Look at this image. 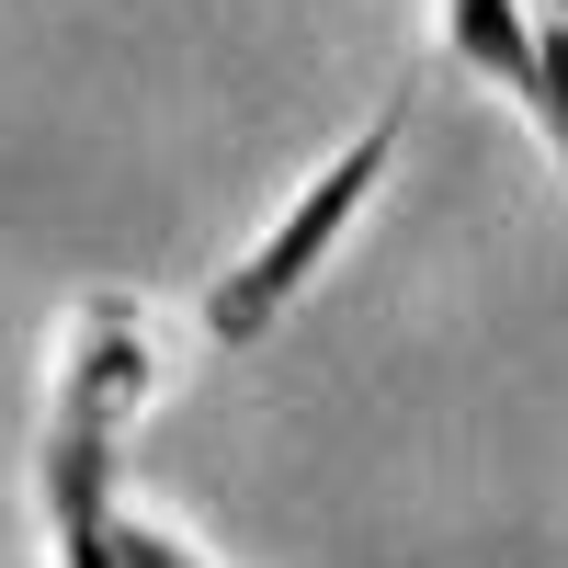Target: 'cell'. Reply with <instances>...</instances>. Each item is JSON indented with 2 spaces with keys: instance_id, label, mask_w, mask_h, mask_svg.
<instances>
[{
  "instance_id": "cell-1",
  "label": "cell",
  "mask_w": 568,
  "mask_h": 568,
  "mask_svg": "<svg viewBox=\"0 0 568 568\" xmlns=\"http://www.w3.org/2000/svg\"><path fill=\"white\" fill-rule=\"evenodd\" d=\"M398 149H409V80H398L387 103H375V114L342 136V149H329V160L296 182V205H284L262 240L205 284V307H194V318H205V342H216V353H251V342H273V329H284V307H296L307 284L329 273V251L353 240V216L375 205V182L398 171Z\"/></svg>"
},
{
  "instance_id": "cell-2",
  "label": "cell",
  "mask_w": 568,
  "mask_h": 568,
  "mask_svg": "<svg viewBox=\"0 0 568 568\" xmlns=\"http://www.w3.org/2000/svg\"><path fill=\"white\" fill-rule=\"evenodd\" d=\"M160 387V329L136 296H80L69 329H58V398H45V420H91V433L125 444V420L149 409Z\"/></svg>"
},
{
  "instance_id": "cell-3",
  "label": "cell",
  "mask_w": 568,
  "mask_h": 568,
  "mask_svg": "<svg viewBox=\"0 0 568 568\" xmlns=\"http://www.w3.org/2000/svg\"><path fill=\"white\" fill-rule=\"evenodd\" d=\"M444 58L466 80H500L511 103H524V80H535V0H444Z\"/></svg>"
},
{
  "instance_id": "cell-4",
  "label": "cell",
  "mask_w": 568,
  "mask_h": 568,
  "mask_svg": "<svg viewBox=\"0 0 568 568\" xmlns=\"http://www.w3.org/2000/svg\"><path fill=\"white\" fill-rule=\"evenodd\" d=\"M524 114L546 125V149L568 171V23H535V80H524Z\"/></svg>"
},
{
  "instance_id": "cell-5",
  "label": "cell",
  "mask_w": 568,
  "mask_h": 568,
  "mask_svg": "<svg viewBox=\"0 0 568 568\" xmlns=\"http://www.w3.org/2000/svg\"><path fill=\"white\" fill-rule=\"evenodd\" d=\"M114 568H205V557L171 524H149V511H114Z\"/></svg>"
},
{
  "instance_id": "cell-6",
  "label": "cell",
  "mask_w": 568,
  "mask_h": 568,
  "mask_svg": "<svg viewBox=\"0 0 568 568\" xmlns=\"http://www.w3.org/2000/svg\"><path fill=\"white\" fill-rule=\"evenodd\" d=\"M535 23H568V0H546V12H535Z\"/></svg>"
}]
</instances>
